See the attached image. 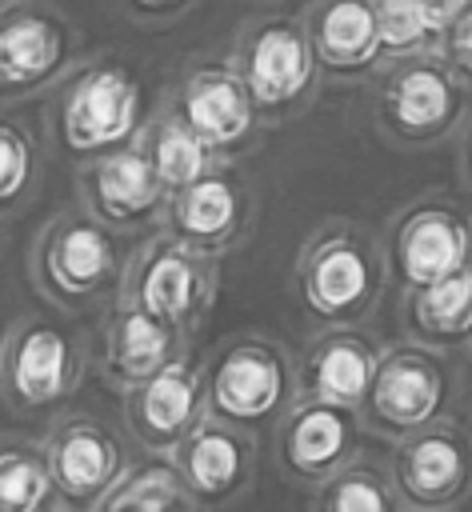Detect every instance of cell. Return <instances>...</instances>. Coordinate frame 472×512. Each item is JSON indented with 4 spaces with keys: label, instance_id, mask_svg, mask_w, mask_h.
Wrapping results in <instances>:
<instances>
[{
    "label": "cell",
    "instance_id": "cell-1",
    "mask_svg": "<svg viewBox=\"0 0 472 512\" xmlns=\"http://www.w3.org/2000/svg\"><path fill=\"white\" fill-rule=\"evenodd\" d=\"M304 316L320 328H364L388 288L384 240L360 220L332 216L316 224L292 264Z\"/></svg>",
    "mask_w": 472,
    "mask_h": 512
},
{
    "label": "cell",
    "instance_id": "cell-2",
    "mask_svg": "<svg viewBox=\"0 0 472 512\" xmlns=\"http://www.w3.org/2000/svg\"><path fill=\"white\" fill-rule=\"evenodd\" d=\"M148 100L140 76L112 52L84 56L52 96V132L56 144L76 160L88 164L116 148L140 140L148 124Z\"/></svg>",
    "mask_w": 472,
    "mask_h": 512
},
{
    "label": "cell",
    "instance_id": "cell-3",
    "mask_svg": "<svg viewBox=\"0 0 472 512\" xmlns=\"http://www.w3.org/2000/svg\"><path fill=\"white\" fill-rule=\"evenodd\" d=\"M124 268V240L108 232L100 220H92L80 204L52 212L28 244L32 288L64 312L116 304Z\"/></svg>",
    "mask_w": 472,
    "mask_h": 512
},
{
    "label": "cell",
    "instance_id": "cell-4",
    "mask_svg": "<svg viewBox=\"0 0 472 512\" xmlns=\"http://www.w3.org/2000/svg\"><path fill=\"white\" fill-rule=\"evenodd\" d=\"M228 64L248 88V100L264 128L300 120L324 88L304 20L292 12L248 16L228 44Z\"/></svg>",
    "mask_w": 472,
    "mask_h": 512
},
{
    "label": "cell",
    "instance_id": "cell-5",
    "mask_svg": "<svg viewBox=\"0 0 472 512\" xmlns=\"http://www.w3.org/2000/svg\"><path fill=\"white\" fill-rule=\"evenodd\" d=\"M468 112L472 88L440 52L388 60L372 76V120L396 148H436L460 136Z\"/></svg>",
    "mask_w": 472,
    "mask_h": 512
},
{
    "label": "cell",
    "instance_id": "cell-6",
    "mask_svg": "<svg viewBox=\"0 0 472 512\" xmlns=\"http://www.w3.org/2000/svg\"><path fill=\"white\" fill-rule=\"evenodd\" d=\"M208 416L248 436L276 432L296 404V360L268 332H240L204 360Z\"/></svg>",
    "mask_w": 472,
    "mask_h": 512
},
{
    "label": "cell",
    "instance_id": "cell-7",
    "mask_svg": "<svg viewBox=\"0 0 472 512\" xmlns=\"http://www.w3.org/2000/svg\"><path fill=\"white\" fill-rule=\"evenodd\" d=\"M220 296V260L192 252L164 228L148 232L132 252L120 280V304L156 316L180 336H196Z\"/></svg>",
    "mask_w": 472,
    "mask_h": 512
},
{
    "label": "cell",
    "instance_id": "cell-8",
    "mask_svg": "<svg viewBox=\"0 0 472 512\" xmlns=\"http://www.w3.org/2000/svg\"><path fill=\"white\" fill-rule=\"evenodd\" d=\"M84 344L44 312H20L0 336V404L16 416L60 412L84 380Z\"/></svg>",
    "mask_w": 472,
    "mask_h": 512
},
{
    "label": "cell",
    "instance_id": "cell-9",
    "mask_svg": "<svg viewBox=\"0 0 472 512\" xmlns=\"http://www.w3.org/2000/svg\"><path fill=\"white\" fill-rule=\"evenodd\" d=\"M80 60V28L56 0H0V112L52 92Z\"/></svg>",
    "mask_w": 472,
    "mask_h": 512
},
{
    "label": "cell",
    "instance_id": "cell-10",
    "mask_svg": "<svg viewBox=\"0 0 472 512\" xmlns=\"http://www.w3.org/2000/svg\"><path fill=\"white\" fill-rule=\"evenodd\" d=\"M452 392H456V376L444 352L424 348L416 340L384 344L368 400L360 408L364 432H376L396 444L444 420L452 408Z\"/></svg>",
    "mask_w": 472,
    "mask_h": 512
},
{
    "label": "cell",
    "instance_id": "cell-11",
    "mask_svg": "<svg viewBox=\"0 0 472 512\" xmlns=\"http://www.w3.org/2000/svg\"><path fill=\"white\" fill-rule=\"evenodd\" d=\"M384 256L400 292H416L472 268V208L448 192L408 200L388 224Z\"/></svg>",
    "mask_w": 472,
    "mask_h": 512
},
{
    "label": "cell",
    "instance_id": "cell-12",
    "mask_svg": "<svg viewBox=\"0 0 472 512\" xmlns=\"http://www.w3.org/2000/svg\"><path fill=\"white\" fill-rule=\"evenodd\" d=\"M160 104L172 108L220 164H236L240 156H248L264 132L248 88L240 84L228 56L188 60Z\"/></svg>",
    "mask_w": 472,
    "mask_h": 512
},
{
    "label": "cell",
    "instance_id": "cell-13",
    "mask_svg": "<svg viewBox=\"0 0 472 512\" xmlns=\"http://www.w3.org/2000/svg\"><path fill=\"white\" fill-rule=\"evenodd\" d=\"M388 480L404 512H456L472 496V432L444 416L392 444Z\"/></svg>",
    "mask_w": 472,
    "mask_h": 512
},
{
    "label": "cell",
    "instance_id": "cell-14",
    "mask_svg": "<svg viewBox=\"0 0 472 512\" xmlns=\"http://www.w3.org/2000/svg\"><path fill=\"white\" fill-rule=\"evenodd\" d=\"M76 204L120 240L148 236L164 224L168 188L160 184L144 148L128 144L88 164H76Z\"/></svg>",
    "mask_w": 472,
    "mask_h": 512
},
{
    "label": "cell",
    "instance_id": "cell-15",
    "mask_svg": "<svg viewBox=\"0 0 472 512\" xmlns=\"http://www.w3.org/2000/svg\"><path fill=\"white\" fill-rule=\"evenodd\" d=\"M160 228L192 252L224 260L228 252L248 244L256 228V192L236 164H216L208 176L168 196Z\"/></svg>",
    "mask_w": 472,
    "mask_h": 512
},
{
    "label": "cell",
    "instance_id": "cell-16",
    "mask_svg": "<svg viewBox=\"0 0 472 512\" xmlns=\"http://www.w3.org/2000/svg\"><path fill=\"white\" fill-rule=\"evenodd\" d=\"M44 456L64 512H96V504L132 468L120 432H112L92 412H56L44 432Z\"/></svg>",
    "mask_w": 472,
    "mask_h": 512
},
{
    "label": "cell",
    "instance_id": "cell-17",
    "mask_svg": "<svg viewBox=\"0 0 472 512\" xmlns=\"http://www.w3.org/2000/svg\"><path fill=\"white\" fill-rule=\"evenodd\" d=\"M276 468L296 488H320L360 456L364 420L352 408L296 396L288 416L276 424Z\"/></svg>",
    "mask_w": 472,
    "mask_h": 512
},
{
    "label": "cell",
    "instance_id": "cell-18",
    "mask_svg": "<svg viewBox=\"0 0 472 512\" xmlns=\"http://www.w3.org/2000/svg\"><path fill=\"white\" fill-rule=\"evenodd\" d=\"M124 428L128 436L148 452L168 460L180 440L208 416L204 396V360L196 348H188L176 364H168L148 384L124 392Z\"/></svg>",
    "mask_w": 472,
    "mask_h": 512
},
{
    "label": "cell",
    "instance_id": "cell-19",
    "mask_svg": "<svg viewBox=\"0 0 472 512\" xmlns=\"http://www.w3.org/2000/svg\"><path fill=\"white\" fill-rule=\"evenodd\" d=\"M256 436L204 416L168 456L196 508H228L256 484Z\"/></svg>",
    "mask_w": 472,
    "mask_h": 512
},
{
    "label": "cell",
    "instance_id": "cell-20",
    "mask_svg": "<svg viewBox=\"0 0 472 512\" xmlns=\"http://www.w3.org/2000/svg\"><path fill=\"white\" fill-rule=\"evenodd\" d=\"M300 20L324 84H364L388 64L372 0H308Z\"/></svg>",
    "mask_w": 472,
    "mask_h": 512
},
{
    "label": "cell",
    "instance_id": "cell-21",
    "mask_svg": "<svg viewBox=\"0 0 472 512\" xmlns=\"http://www.w3.org/2000/svg\"><path fill=\"white\" fill-rule=\"evenodd\" d=\"M384 344L364 328H320L296 360V388L308 400L360 412L376 376Z\"/></svg>",
    "mask_w": 472,
    "mask_h": 512
},
{
    "label": "cell",
    "instance_id": "cell-22",
    "mask_svg": "<svg viewBox=\"0 0 472 512\" xmlns=\"http://www.w3.org/2000/svg\"><path fill=\"white\" fill-rule=\"evenodd\" d=\"M188 348H192L188 336H180L176 328L160 324L156 316L116 300L108 308V320L100 332V376L108 388H116L124 396V392L148 384L152 376H160Z\"/></svg>",
    "mask_w": 472,
    "mask_h": 512
},
{
    "label": "cell",
    "instance_id": "cell-23",
    "mask_svg": "<svg viewBox=\"0 0 472 512\" xmlns=\"http://www.w3.org/2000/svg\"><path fill=\"white\" fill-rule=\"evenodd\" d=\"M400 324H404V340H416L424 348L436 352H456V348H472V268L404 292L400 296Z\"/></svg>",
    "mask_w": 472,
    "mask_h": 512
},
{
    "label": "cell",
    "instance_id": "cell-24",
    "mask_svg": "<svg viewBox=\"0 0 472 512\" xmlns=\"http://www.w3.org/2000/svg\"><path fill=\"white\" fill-rule=\"evenodd\" d=\"M136 144L144 148V156H148V164L156 168V176H160V184L168 188V196L180 192V188H188V184H196L200 176H208V172L220 164V160L192 136V128H188L172 108H164V104L148 116V124H144V132H140Z\"/></svg>",
    "mask_w": 472,
    "mask_h": 512
},
{
    "label": "cell",
    "instance_id": "cell-25",
    "mask_svg": "<svg viewBox=\"0 0 472 512\" xmlns=\"http://www.w3.org/2000/svg\"><path fill=\"white\" fill-rule=\"evenodd\" d=\"M0 512H64L44 440L0 436Z\"/></svg>",
    "mask_w": 472,
    "mask_h": 512
},
{
    "label": "cell",
    "instance_id": "cell-26",
    "mask_svg": "<svg viewBox=\"0 0 472 512\" xmlns=\"http://www.w3.org/2000/svg\"><path fill=\"white\" fill-rule=\"evenodd\" d=\"M96 512H200V508L188 496L172 460L148 456L144 464H132L120 476V484L96 504Z\"/></svg>",
    "mask_w": 472,
    "mask_h": 512
},
{
    "label": "cell",
    "instance_id": "cell-27",
    "mask_svg": "<svg viewBox=\"0 0 472 512\" xmlns=\"http://www.w3.org/2000/svg\"><path fill=\"white\" fill-rule=\"evenodd\" d=\"M40 172H44V156L36 132L20 116L0 112V220L20 216L36 200Z\"/></svg>",
    "mask_w": 472,
    "mask_h": 512
},
{
    "label": "cell",
    "instance_id": "cell-28",
    "mask_svg": "<svg viewBox=\"0 0 472 512\" xmlns=\"http://www.w3.org/2000/svg\"><path fill=\"white\" fill-rule=\"evenodd\" d=\"M308 512H404V500L396 496L388 468L356 456L348 468H340L312 492Z\"/></svg>",
    "mask_w": 472,
    "mask_h": 512
},
{
    "label": "cell",
    "instance_id": "cell-29",
    "mask_svg": "<svg viewBox=\"0 0 472 512\" xmlns=\"http://www.w3.org/2000/svg\"><path fill=\"white\" fill-rule=\"evenodd\" d=\"M376 36L384 48V60H408L440 52V28L428 16L424 0H372Z\"/></svg>",
    "mask_w": 472,
    "mask_h": 512
},
{
    "label": "cell",
    "instance_id": "cell-30",
    "mask_svg": "<svg viewBox=\"0 0 472 512\" xmlns=\"http://www.w3.org/2000/svg\"><path fill=\"white\" fill-rule=\"evenodd\" d=\"M116 4H120V12H124L132 24L164 28V24L184 20L200 0H116Z\"/></svg>",
    "mask_w": 472,
    "mask_h": 512
},
{
    "label": "cell",
    "instance_id": "cell-31",
    "mask_svg": "<svg viewBox=\"0 0 472 512\" xmlns=\"http://www.w3.org/2000/svg\"><path fill=\"white\" fill-rule=\"evenodd\" d=\"M440 56L460 72V80L472 88V4L456 16V24L440 40Z\"/></svg>",
    "mask_w": 472,
    "mask_h": 512
},
{
    "label": "cell",
    "instance_id": "cell-32",
    "mask_svg": "<svg viewBox=\"0 0 472 512\" xmlns=\"http://www.w3.org/2000/svg\"><path fill=\"white\" fill-rule=\"evenodd\" d=\"M460 144H456V168H460V184H464V192H468V200H472V112H468V120H464V128H460V136H456Z\"/></svg>",
    "mask_w": 472,
    "mask_h": 512
},
{
    "label": "cell",
    "instance_id": "cell-33",
    "mask_svg": "<svg viewBox=\"0 0 472 512\" xmlns=\"http://www.w3.org/2000/svg\"><path fill=\"white\" fill-rule=\"evenodd\" d=\"M468 4H472V0H424V8H428V16L436 20L440 36H444V32H448V28L456 24V16H460V12L468 8Z\"/></svg>",
    "mask_w": 472,
    "mask_h": 512
},
{
    "label": "cell",
    "instance_id": "cell-34",
    "mask_svg": "<svg viewBox=\"0 0 472 512\" xmlns=\"http://www.w3.org/2000/svg\"><path fill=\"white\" fill-rule=\"evenodd\" d=\"M460 400H464V408H468V416H472V348H468L464 368H460Z\"/></svg>",
    "mask_w": 472,
    "mask_h": 512
}]
</instances>
